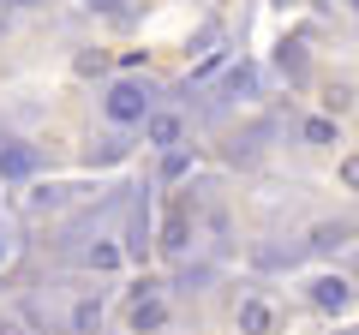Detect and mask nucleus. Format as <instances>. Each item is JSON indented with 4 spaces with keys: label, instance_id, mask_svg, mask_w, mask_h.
I'll return each instance as SVG.
<instances>
[{
    "label": "nucleus",
    "instance_id": "f257e3e1",
    "mask_svg": "<svg viewBox=\"0 0 359 335\" xmlns=\"http://www.w3.org/2000/svg\"><path fill=\"white\" fill-rule=\"evenodd\" d=\"M108 120H120V126L150 120V90H138V84H114V90H108Z\"/></svg>",
    "mask_w": 359,
    "mask_h": 335
},
{
    "label": "nucleus",
    "instance_id": "f03ea898",
    "mask_svg": "<svg viewBox=\"0 0 359 335\" xmlns=\"http://www.w3.org/2000/svg\"><path fill=\"white\" fill-rule=\"evenodd\" d=\"M0 174H6V180L36 174V150H30V144H0Z\"/></svg>",
    "mask_w": 359,
    "mask_h": 335
},
{
    "label": "nucleus",
    "instance_id": "7ed1b4c3",
    "mask_svg": "<svg viewBox=\"0 0 359 335\" xmlns=\"http://www.w3.org/2000/svg\"><path fill=\"white\" fill-rule=\"evenodd\" d=\"M144 138H150L156 150H174V144H180V114H168V108H156V114L144 120Z\"/></svg>",
    "mask_w": 359,
    "mask_h": 335
},
{
    "label": "nucleus",
    "instance_id": "20e7f679",
    "mask_svg": "<svg viewBox=\"0 0 359 335\" xmlns=\"http://www.w3.org/2000/svg\"><path fill=\"white\" fill-rule=\"evenodd\" d=\"M311 299H318V306H330V311H341V306H347V282H335V275H323V282L311 287Z\"/></svg>",
    "mask_w": 359,
    "mask_h": 335
},
{
    "label": "nucleus",
    "instance_id": "39448f33",
    "mask_svg": "<svg viewBox=\"0 0 359 335\" xmlns=\"http://www.w3.org/2000/svg\"><path fill=\"white\" fill-rule=\"evenodd\" d=\"M240 329L245 335H264L269 329V306H264V299H245V306H240Z\"/></svg>",
    "mask_w": 359,
    "mask_h": 335
},
{
    "label": "nucleus",
    "instance_id": "423d86ee",
    "mask_svg": "<svg viewBox=\"0 0 359 335\" xmlns=\"http://www.w3.org/2000/svg\"><path fill=\"white\" fill-rule=\"evenodd\" d=\"M162 317H168V311H162V299H156V294H144V299H138V311H132V323H138V335H144V329H156Z\"/></svg>",
    "mask_w": 359,
    "mask_h": 335
},
{
    "label": "nucleus",
    "instance_id": "0eeeda50",
    "mask_svg": "<svg viewBox=\"0 0 359 335\" xmlns=\"http://www.w3.org/2000/svg\"><path fill=\"white\" fill-rule=\"evenodd\" d=\"M96 323H102V306H96V299H84V306L72 311V329H78V335H90Z\"/></svg>",
    "mask_w": 359,
    "mask_h": 335
},
{
    "label": "nucleus",
    "instance_id": "6e6552de",
    "mask_svg": "<svg viewBox=\"0 0 359 335\" xmlns=\"http://www.w3.org/2000/svg\"><path fill=\"white\" fill-rule=\"evenodd\" d=\"M90 264H96V270H114L120 252H114V245H90Z\"/></svg>",
    "mask_w": 359,
    "mask_h": 335
},
{
    "label": "nucleus",
    "instance_id": "1a4fd4ad",
    "mask_svg": "<svg viewBox=\"0 0 359 335\" xmlns=\"http://www.w3.org/2000/svg\"><path fill=\"white\" fill-rule=\"evenodd\" d=\"M306 138H311V144H330L335 126H330V120H306Z\"/></svg>",
    "mask_w": 359,
    "mask_h": 335
},
{
    "label": "nucleus",
    "instance_id": "9d476101",
    "mask_svg": "<svg viewBox=\"0 0 359 335\" xmlns=\"http://www.w3.org/2000/svg\"><path fill=\"white\" fill-rule=\"evenodd\" d=\"M0 335H18V329H13V323H0Z\"/></svg>",
    "mask_w": 359,
    "mask_h": 335
},
{
    "label": "nucleus",
    "instance_id": "9b49d317",
    "mask_svg": "<svg viewBox=\"0 0 359 335\" xmlns=\"http://www.w3.org/2000/svg\"><path fill=\"white\" fill-rule=\"evenodd\" d=\"M0 264H6V240H0Z\"/></svg>",
    "mask_w": 359,
    "mask_h": 335
},
{
    "label": "nucleus",
    "instance_id": "f8f14e48",
    "mask_svg": "<svg viewBox=\"0 0 359 335\" xmlns=\"http://www.w3.org/2000/svg\"><path fill=\"white\" fill-rule=\"evenodd\" d=\"M347 6H353V13H359V0H347Z\"/></svg>",
    "mask_w": 359,
    "mask_h": 335
},
{
    "label": "nucleus",
    "instance_id": "ddd939ff",
    "mask_svg": "<svg viewBox=\"0 0 359 335\" xmlns=\"http://www.w3.org/2000/svg\"><path fill=\"white\" fill-rule=\"evenodd\" d=\"M25 6H30V0H25Z\"/></svg>",
    "mask_w": 359,
    "mask_h": 335
}]
</instances>
